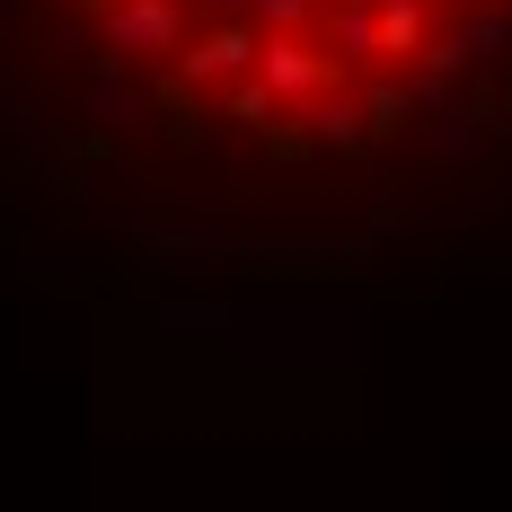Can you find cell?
Masks as SVG:
<instances>
[{
  "label": "cell",
  "instance_id": "13",
  "mask_svg": "<svg viewBox=\"0 0 512 512\" xmlns=\"http://www.w3.org/2000/svg\"><path fill=\"white\" fill-rule=\"evenodd\" d=\"M256 9H265L274 27H301V18H309V0H256Z\"/></svg>",
  "mask_w": 512,
  "mask_h": 512
},
{
  "label": "cell",
  "instance_id": "15",
  "mask_svg": "<svg viewBox=\"0 0 512 512\" xmlns=\"http://www.w3.org/2000/svg\"><path fill=\"white\" fill-rule=\"evenodd\" d=\"M89 9H106V0H89Z\"/></svg>",
  "mask_w": 512,
  "mask_h": 512
},
{
  "label": "cell",
  "instance_id": "6",
  "mask_svg": "<svg viewBox=\"0 0 512 512\" xmlns=\"http://www.w3.org/2000/svg\"><path fill=\"white\" fill-rule=\"evenodd\" d=\"M80 115H89V124H133V115H142V89L124 80V62H98V71L80 80Z\"/></svg>",
  "mask_w": 512,
  "mask_h": 512
},
{
  "label": "cell",
  "instance_id": "12",
  "mask_svg": "<svg viewBox=\"0 0 512 512\" xmlns=\"http://www.w3.org/2000/svg\"><path fill=\"white\" fill-rule=\"evenodd\" d=\"M265 106H274V89H265V80H248V89H230V115H248V124L265 115Z\"/></svg>",
  "mask_w": 512,
  "mask_h": 512
},
{
  "label": "cell",
  "instance_id": "7",
  "mask_svg": "<svg viewBox=\"0 0 512 512\" xmlns=\"http://www.w3.org/2000/svg\"><path fill=\"white\" fill-rule=\"evenodd\" d=\"M248 62H256V36H248V27H212L204 45L186 53V80H239Z\"/></svg>",
  "mask_w": 512,
  "mask_h": 512
},
{
  "label": "cell",
  "instance_id": "2",
  "mask_svg": "<svg viewBox=\"0 0 512 512\" xmlns=\"http://www.w3.org/2000/svg\"><path fill=\"white\" fill-rule=\"evenodd\" d=\"M177 0H106V18H98V36H106V62H168L177 53Z\"/></svg>",
  "mask_w": 512,
  "mask_h": 512
},
{
  "label": "cell",
  "instance_id": "11",
  "mask_svg": "<svg viewBox=\"0 0 512 512\" xmlns=\"http://www.w3.org/2000/svg\"><path fill=\"white\" fill-rule=\"evenodd\" d=\"M18 265H27V274H71L80 256H71V248H27V256H18Z\"/></svg>",
  "mask_w": 512,
  "mask_h": 512
},
{
  "label": "cell",
  "instance_id": "8",
  "mask_svg": "<svg viewBox=\"0 0 512 512\" xmlns=\"http://www.w3.org/2000/svg\"><path fill=\"white\" fill-rule=\"evenodd\" d=\"M327 36L345 53H380V9H371V0H345V9L327 18Z\"/></svg>",
  "mask_w": 512,
  "mask_h": 512
},
{
  "label": "cell",
  "instance_id": "9",
  "mask_svg": "<svg viewBox=\"0 0 512 512\" xmlns=\"http://www.w3.org/2000/svg\"><path fill=\"white\" fill-rule=\"evenodd\" d=\"M460 45H468V62H504V53H512V9H486V18H468Z\"/></svg>",
  "mask_w": 512,
  "mask_h": 512
},
{
  "label": "cell",
  "instance_id": "4",
  "mask_svg": "<svg viewBox=\"0 0 512 512\" xmlns=\"http://www.w3.org/2000/svg\"><path fill=\"white\" fill-rule=\"evenodd\" d=\"M248 71L265 80V89H274V98H309V89L327 80V71H318V53H309L301 36H274V45H256Z\"/></svg>",
  "mask_w": 512,
  "mask_h": 512
},
{
  "label": "cell",
  "instance_id": "10",
  "mask_svg": "<svg viewBox=\"0 0 512 512\" xmlns=\"http://www.w3.org/2000/svg\"><path fill=\"white\" fill-rule=\"evenodd\" d=\"M318 142H327V151H354V142H371V115L345 106V98H327L318 106Z\"/></svg>",
  "mask_w": 512,
  "mask_h": 512
},
{
  "label": "cell",
  "instance_id": "1",
  "mask_svg": "<svg viewBox=\"0 0 512 512\" xmlns=\"http://www.w3.org/2000/svg\"><path fill=\"white\" fill-rule=\"evenodd\" d=\"M133 256H142L151 274H168V283H195V274H221V265L239 256V239H230V230H195V221H151V230L133 239Z\"/></svg>",
  "mask_w": 512,
  "mask_h": 512
},
{
  "label": "cell",
  "instance_id": "14",
  "mask_svg": "<svg viewBox=\"0 0 512 512\" xmlns=\"http://www.w3.org/2000/svg\"><path fill=\"white\" fill-rule=\"evenodd\" d=\"M9 9H18V0H0V18H9Z\"/></svg>",
  "mask_w": 512,
  "mask_h": 512
},
{
  "label": "cell",
  "instance_id": "5",
  "mask_svg": "<svg viewBox=\"0 0 512 512\" xmlns=\"http://www.w3.org/2000/svg\"><path fill=\"white\" fill-rule=\"evenodd\" d=\"M424 151H433V159H468V151H477V106H468L460 89L424 98Z\"/></svg>",
  "mask_w": 512,
  "mask_h": 512
},
{
  "label": "cell",
  "instance_id": "3",
  "mask_svg": "<svg viewBox=\"0 0 512 512\" xmlns=\"http://www.w3.org/2000/svg\"><path fill=\"white\" fill-rule=\"evenodd\" d=\"M159 336H177V345L239 336V301H221V292H168V301H159Z\"/></svg>",
  "mask_w": 512,
  "mask_h": 512
}]
</instances>
